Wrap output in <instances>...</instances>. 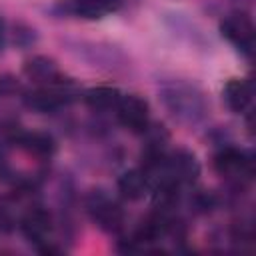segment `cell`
Masks as SVG:
<instances>
[{
    "instance_id": "1",
    "label": "cell",
    "mask_w": 256,
    "mask_h": 256,
    "mask_svg": "<svg viewBox=\"0 0 256 256\" xmlns=\"http://www.w3.org/2000/svg\"><path fill=\"white\" fill-rule=\"evenodd\" d=\"M160 100L166 112L184 126L200 124L208 114L206 94L188 80H166L160 84Z\"/></svg>"
},
{
    "instance_id": "2",
    "label": "cell",
    "mask_w": 256,
    "mask_h": 256,
    "mask_svg": "<svg viewBox=\"0 0 256 256\" xmlns=\"http://www.w3.org/2000/svg\"><path fill=\"white\" fill-rule=\"evenodd\" d=\"M90 220L106 234H120L126 224V212L122 204L102 188H92L84 198Z\"/></svg>"
},
{
    "instance_id": "3",
    "label": "cell",
    "mask_w": 256,
    "mask_h": 256,
    "mask_svg": "<svg viewBox=\"0 0 256 256\" xmlns=\"http://www.w3.org/2000/svg\"><path fill=\"white\" fill-rule=\"evenodd\" d=\"M212 166L218 176L228 180L234 186H244L254 176V158L248 150H242L238 146H222L214 158Z\"/></svg>"
},
{
    "instance_id": "4",
    "label": "cell",
    "mask_w": 256,
    "mask_h": 256,
    "mask_svg": "<svg viewBox=\"0 0 256 256\" xmlns=\"http://www.w3.org/2000/svg\"><path fill=\"white\" fill-rule=\"evenodd\" d=\"M18 226H20V232L24 234V238L28 240V242H32L40 252H58V248H54L52 246V234H54V218H52V214H50V210L48 208H44V206H32V208H28L24 214H22V218H20V222H18Z\"/></svg>"
},
{
    "instance_id": "5",
    "label": "cell",
    "mask_w": 256,
    "mask_h": 256,
    "mask_svg": "<svg viewBox=\"0 0 256 256\" xmlns=\"http://www.w3.org/2000/svg\"><path fill=\"white\" fill-rule=\"evenodd\" d=\"M156 174H162V176L170 178L180 188L192 186V184H196V180L200 176V162H198V158H196V154L192 150H188V148H174V150L166 152L162 166L152 176H156Z\"/></svg>"
},
{
    "instance_id": "6",
    "label": "cell",
    "mask_w": 256,
    "mask_h": 256,
    "mask_svg": "<svg viewBox=\"0 0 256 256\" xmlns=\"http://www.w3.org/2000/svg\"><path fill=\"white\" fill-rule=\"evenodd\" d=\"M220 34L236 48V52H240L246 60H252L254 44H256V30H254L252 18L246 12L238 10V12H230L228 16H224L220 22Z\"/></svg>"
},
{
    "instance_id": "7",
    "label": "cell",
    "mask_w": 256,
    "mask_h": 256,
    "mask_svg": "<svg viewBox=\"0 0 256 256\" xmlns=\"http://www.w3.org/2000/svg\"><path fill=\"white\" fill-rule=\"evenodd\" d=\"M118 122L132 134H144L150 126L148 102L138 94H122L114 110Z\"/></svg>"
},
{
    "instance_id": "8",
    "label": "cell",
    "mask_w": 256,
    "mask_h": 256,
    "mask_svg": "<svg viewBox=\"0 0 256 256\" xmlns=\"http://www.w3.org/2000/svg\"><path fill=\"white\" fill-rule=\"evenodd\" d=\"M222 100L234 114H244L250 110L254 100V86L246 78H230L222 88Z\"/></svg>"
},
{
    "instance_id": "9",
    "label": "cell",
    "mask_w": 256,
    "mask_h": 256,
    "mask_svg": "<svg viewBox=\"0 0 256 256\" xmlns=\"http://www.w3.org/2000/svg\"><path fill=\"white\" fill-rule=\"evenodd\" d=\"M24 74L36 84V86H56L66 82L68 78L62 76L56 62L48 56H32L24 64Z\"/></svg>"
},
{
    "instance_id": "10",
    "label": "cell",
    "mask_w": 256,
    "mask_h": 256,
    "mask_svg": "<svg viewBox=\"0 0 256 256\" xmlns=\"http://www.w3.org/2000/svg\"><path fill=\"white\" fill-rule=\"evenodd\" d=\"M116 186L124 200L136 202V200L144 198L146 192L150 190V178L142 168H130L118 176Z\"/></svg>"
},
{
    "instance_id": "11",
    "label": "cell",
    "mask_w": 256,
    "mask_h": 256,
    "mask_svg": "<svg viewBox=\"0 0 256 256\" xmlns=\"http://www.w3.org/2000/svg\"><path fill=\"white\" fill-rule=\"evenodd\" d=\"M16 146L20 150H24L30 156L36 158H52L56 152V140L48 134V132H38V130H22Z\"/></svg>"
},
{
    "instance_id": "12",
    "label": "cell",
    "mask_w": 256,
    "mask_h": 256,
    "mask_svg": "<svg viewBox=\"0 0 256 256\" xmlns=\"http://www.w3.org/2000/svg\"><path fill=\"white\" fill-rule=\"evenodd\" d=\"M120 96H122V92L116 90V88H110V86H96V88L86 90L82 98H84L86 106H88L92 112L104 114V112H114V110H116Z\"/></svg>"
},
{
    "instance_id": "13",
    "label": "cell",
    "mask_w": 256,
    "mask_h": 256,
    "mask_svg": "<svg viewBox=\"0 0 256 256\" xmlns=\"http://www.w3.org/2000/svg\"><path fill=\"white\" fill-rule=\"evenodd\" d=\"M122 0H72V12L86 20H100L112 14Z\"/></svg>"
},
{
    "instance_id": "14",
    "label": "cell",
    "mask_w": 256,
    "mask_h": 256,
    "mask_svg": "<svg viewBox=\"0 0 256 256\" xmlns=\"http://www.w3.org/2000/svg\"><path fill=\"white\" fill-rule=\"evenodd\" d=\"M218 206V196L210 190H196L190 196V208L196 214H208Z\"/></svg>"
},
{
    "instance_id": "15",
    "label": "cell",
    "mask_w": 256,
    "mask_h": 256,
    "mask_svg": "<svg viewBox=\"0 0 256 256\" xmlns=\"http://www.w3.org/2000/svg\"><path fill=\"white\" fill-rule=\"evenodd\" d=\"M22 128L16 124V120L0 118V146H16Z\"/></svg>"
},
{
    "instance_id": "16",
    "label": "cell",
    "mask_w": 256,
    "mask_h": 256,
    "mask_svg": "<svg viewBox=\"0 0 256 256\" xmlns=\"http://www.w3.org/2000/svg\"><path fill=\"white\" fill-rule=\"evenodd\" d=\"M14 226H16V218H14L12 210H10V206L0 202V234L10 232Z\"/></svg>"
},
{
    "instance_id": "17",
    "label": "cell",
    "mask_w": 256,
    "mask_h": 256,
    "mask_svg": "<svg viewBox=\"0 0 256 256\" xmlns=\"http://www.w3.org/2000/svg\"><path fill=\"white\" fill-rule=\"evenodd\" d=\"M8 176H10V164H8V160L4 158V154L0 150V180H6Z\"/></svg>"
},
{
    "instance_id": "18",
    "label": "cell",
    "mask_w": 256,
    "mask_h": 256,
    "mask_svg": "<svg viewBox=\"0 0 256 256\" xmlns=\"http://www.w3.org/2000/svg\"><path fill=\"white\" fill-rule=\"evenodd\" d=\"M4 40H6V26H4V22L0 20V48L4 46Z\"/></svg>"
}]
</instances>
